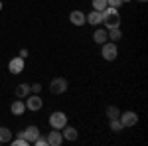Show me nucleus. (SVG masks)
Wrapping results in <instances>:
<instances>
[{
  "instance_id": "5701e85b",
  "label": "nucleus",
  "mask_w": 148,
  "mask_h": 146,
  "mask_svg": "<svg viewBox=\"0 0 148 146\" xmlns=\"http://www.w3.org/2000/svg\"><path fill=\"white\" fill-rule=\"evenodd\" d=\"M30 91H32V93H36V95H40L42 85H40V83H32V85H30Z\"/></svg>"
},
{
  "instance_id": "412c9836",
  "label": "nucleus",
  "mask_w": 148,
  "mask_h": 146,
  "mask_svg": "<svg viewBox=\"0 0 148 146\" xmlns=\"http://www.w3.org/2000/svg\"><path fill=\"white\" fill-rule=\"evenodd\" d=\"M32 144H36V146H47V138L40 134V136H38V138L34 140V142H32Z\"/></svg>"
},
{
  "instance_id": "9d476101",
  "label": "nucleus",
  "mask_w": 148,
  "mask_h": 146,
  "mask_svg": "<svg viewBox=\"0 0 148 146\" xmlns=\"http://www.w3.org/2000/svg\"><path fill=\"white\" fill-rule=\"evenodd\" d=\"M69 22L73 24V26H83V24L87 22V18H85V14L79 10H73L69 14Z\"/></svg>"
},
{
  "instance_id": "4468645a",
  "label": "nucleus",
  "mask_w": 148,
  "mask_h": 146,
  "mask_svg": "<svg viewBox=\"0 0 148 146\" xmlns=\"http://www.w3.org/2000/svg\"><path fill=\"white\" fill-rule=\"evenodd\" d=\"M10 111L14 112V114H24V111H26V103L24 101H14L10 105Z\"/></svg>"
},
{
  "instance_id": "6e6552de",
  "label": "nucleus",
  "mask_w": 148,
  "mask_h": 146,
  "mask_svg": "<svg viewBox=\"0 0 148 146\" xmlns=\"http://www.w3.org/2000/svg\"><path fill=\"white\" fill-rule=\"evenodd\" d=\"M20 136H22V138H26V140H28V142H30V144H32V142H34L36 138H38V136H40V128H38V126H34V124H32V126H28V128H26V130H22V132H20Z\"/></svg>"
},
{
  "instance_id": "ddd939ff",
  "label": "nucleus",
  "mask_w": 148,
  "mask_h": 146,
  "mask_svg": "<svg viewBox=\"0 0 148 146\" xmlns=\"http://www.w3.org/2000/svg\"><path fill=\"white\" fill-rule=\"evenodd\" d=\"M87 18V22L93 24V26H99V24L103 22V16H101V12H97V10H93L89 12V16H85Z\"/></svg>"
},
{
  "instance_id": "423d86ee",
  "label": "nucleus",
  "mask_w": 148,
  "mask_h": 146,
  "mask_svg": "<svg viewBox=\"0 0 148 146\" xmlns=\"http://www.w3.org/2000/svg\"><path fill=\"white\" fill-rule=\"evenodd\" d=\"M119 121H121L123 126H134V124L138 123V117H136V112L126 111V112H123V114H119Z\"/></svg>"
},
{
  "instance_id": "f8f14e48",
  "label": "nucleus",
  "mask_w": 148,
  "mask_h": 146,
  "mask_svg": "<svg viewBox=\"0 0 148 146\" xmlns=\"http://www.w3.org/2000/svg\"><path fill=\"white\" fill-rule=\"evenodd\" d=\"M61 130H63L61 134H63V138H65V140H71V142H73V140L77 138V130H75L73 126H67V124H65Z\"/></svg>"
},
{
  "instance_id": "7ed1b4c3",
  "label": "nucleus",
  "mask_w": 148,
  "mask_h": 146,
  "mask_svg": "<svg viewBox=\"0 0 148 146\" xmlns=\"http://www.w3.org/2000/svg\"><path fill=\"white\" fill-rule=\"evenodd\" d=\"M49 91H51L53 95H61V93H65V91H67V79H63V77L51 79V83H49Z\"/></svg>"
},
{
  "instance_id": "39448f33",
  "label": "nucleus",
  "mask_w": 148,
  "mask_h": 146,
  "mask_svg": "<svg viewBox=\"0 0 148 146\" xmlns=\"http://www.w3.org/2000/svg\"><path fill=\"white\" fill-rule=\"evenodd\" d=\"M42 107H44V101H42L40 95H36V93H34L32 97H30V95L26 97V109H30V111H40Z\"/></svg>"
},
{
  "instance_id": "bb28decb",
  "label": "nucleus",
  "mask_w": 148,
  "mask_h": 146,
  "mask_svg": "<svg viewBox=\"0 0 148 146\" xmlns=\"http://www.w3.org/2000/svg\"><path fill=\"white\" fill-rule=\"evenodd\" d=\"M0 10H2V2H0Z\"/></svg>"
},
{
  "instance_id": "20e7f679",
  "label": "nucleus",
  "mask_w": 148,
  "mask_h": 146,
  "mask_svg": "<svg viewBox=\"0 0 148 146\" xmlns=\"http://www.w3.org/2000/svg\"><path fill=\"white\" fill-rule=\"evenodd\" d=\"M103 59H107V61H113V59H116V56H119V49H116V45H114V42H111V44H103V51H101Z\"/></svg>"
},
{
  "instance_id": "f257e3e1",
  "label": "nucleus",
  "mask_w": 148,
  "mask_h": 146,
  "mask_svg": "<svg viewBox=\"0 0 148 146\" xmlns=\"http://www.w3.org/2000/svg\"><path fill=\"white\" fill-rule=\"evenodd\" d=\"M103 22L107 28H121V16H119V10L113 8V6H107L105 10L101 12Z\"/></svg>"
},
{
  "instance_id": "6ab92c4d",
  "label": "nucleus",
  "mask_w": 148,
  "mask_h": 146,
  "mask_svg": "<svg viewBox=\"0 0 148 146\" xmlns=\"http://www.w3.org/2000/svg\"><path fill=\"white\" fill-rule=\"evenodd\" d=\"M121 128H125V126L121 124V121H119V119H111V130H113V132H121Z\"/></svg>"
},
{
  "instance_id": "cd10ccee",
  "label": "nucleus",
  "mask_w": 148,
  "mask_h": 146,
  "mask_svg": "<svg viewBox=\"0 0 148 146\" xmlns=\"http://www.w3.org/2000/svg\"><path fill=\"white\" fill-rule=\"evenodd\" d=\"M123 2H130V0H123Z\"/></svg>"
},
{
  "instance_id": "a211bd4d",
  "label": "nucleus",
  "mask_w": 148,
  "mask_h": 146,
  "mask_svg": "<svg viewBox=\"0 0 148 146\" xmlns=\"http://www.w3.org/2000/svg\"><path fill=\"white\" fill-rule=\"evenodd\" d=\"M107 6H109V4H107V0H93V10L103 12Z\"/></svg>"
},
{
  "instance_id": "393cba45",
  "label": "nucleus",
  "mask_w": 148,
  "mask_h": 146,
  "mask_svg": "<svg viewBox=\"0 0 148 146\" xmlns=\"http://www.w3.org/2000/svg\"><path fill=\"white\" fill-rule=\"evenodd\" d=\"M18 56L22 57V59H26V57H28V49H20V51H18Z\"/></svg>"
},
{
  "instance_id": "b1692460",
  "label": "nucleus",
  "mask_w": 148,
  "mask_h": 146,
  "mask_svg": "<svg viewBox=\"0 0 148 146\" xmlns=\"http://www.w3.org/2000/svg\"><path fill=\"white\" fill-rule=\"evenodd\" d=\"M107 4H109V6H113V8H119V6L123 4V0H107Z\"/></svg>"
},
{
  "instance_id": "f3484780",
  "label": "nucleus",
  "mask_w": 148,
  "mask_h": 146,
  "mask_svg": "<svg viewBox=\"0 0 148 146\" xmlns=\"http://www.w3.org/2000/svg\"><path fill=\"white\" fill-rule=\"evenodd\" d=\"M12 140V132L6 126H0V142H10Z\"/></svg>"
},
{
  "instance_id": "a878e982",
  "label": "nucleus",
  "mask_w": 148,
  "mask_h": 146,
  "mask_svg": "<svg viewBox=\"0 0 148 146\" xmlns=\"http://www.w3.org/2000/svg\"><path fill=\"white\" fill-rule=\"evenodd\" d=\"M138 2H146V0H138Z\"/></svg>"
},
{
  "instance_id": "4be33fe9",
  "label": "nucleus",
  "mask_w": 148,
  "mask_h": 146,
  "mask_svg": "<svg viewBox=\"0 0 148 146\" xmlns=\"http://www.w3.org/2000/svg\"><path fill=\"white\" fill-rule=\"evenodd\" d=\"M12 144H14V146H28L30 142H28L26 138H22V136H20V138H16V140H12Z\"/></svg>"
},
{
  "instance_id": "f03ea898",
  "label": "nucleus",
  "mask_w": 148,
  "mask_h": 146,
  "mask_svg": "<svg viewBox=\"0 0 148 146\" xmlns=\"http://www.w3.org/2000/svg\"><path fill=\"white\" fill-rule=\"evenodd\" d=\"M49 124H51V128L61 130V128L67 124V117H65V112H61V111L51 112V114H49Z\"/></svg>"
},
{
  "instance_id": "0eeeda50",
  "label": "nucleus",
  "mask_w": 148,
  "mask_h": 146,
  "mask_svg": "<svg viewBox=\"0 0 148 146\" xmlns=\"http://www.w3.org/2000/svg\"><path fill=\"white\" fill-rule=\"evenodd\" d=\"M8 69H10V73H14V75L22 73V69H24V59H22L20 56H18V57H12L10 61H8Z\"/></svg>"
},
{
  "instance_id": "dca6fc26",
  "label": "nucleus",
  "mask_w": 148,
  "mask_h": 146,
  "mask_svg": "<svg viewBox=\"0 0 148 146\" xmlns=\"http://www.w3.org/2000/svg\"><path fill=\"white\" fill-rule=\"evenodd\" d=\"M93 40H95V42H97V44H105V42H107V30H97V32H95V34H93Z\"/></svg>"
},
{
  "instance_id": "1a4fd4ad",
  "label": "nucleus",
  "mask_w": 148,
  "mask_h": 146,
  "mask_svg": "<svg viewBox=\"0 0 148 146\" xmlns=\"http://www.w3.org/2000/svg\"><path fill=\"white\" fill-rule=\"evenodd\" d=\"M63 142V134L57 130V128H53L49 134H47V146H59Z\"/></svg>"
},
{
  "instance_id": "2eb2a0df",
  "label": "nucleus",
  "mask_w": 148,
  "mask_h": 146,
  "mask_svg": "<svg viewBox=\"0 0 148 146\" xmlns=\"http://www.w3.org/2000/svg\"><path fill=\"white\" fill-rule=\"evenodd\" d=\"M107 38H111L113 42H119V40L123 38V32H121V28H109V30H107Z\"/></svg>"
},
{
  "instance_id": "aec40b11",
  "label": "nucleus",
  "mask_w": 148,
  "mask_h": 146,
  "mask_svg": "<svg viewBox=\"0 0 148 146\" xmlns=\"http://www.w3.org/2000/svg\"><path fill=\"white\" fill-rule=\"evenodd\" d=\"M119 114H121V111L116 107H107V117L109 119H119Z\"/></svg>"
},
{
  "instance_id": "9b49d317",
  "label": "nucleus",
  "mask_w": 148,
  "mask_h": 146,
  "mask_svg": "<svg viewBox=\"0 0 148 146\" xmlns=\"http://www.w3.org/2000/svg\"><path fill=\"white\" fill-rule=\"evenodd\" d=\"M30 93H32V91H30V85H28V83H20V85L14 89V95H16L18 99H24V97H28Z\"/></svg>"
}]
</instances>
